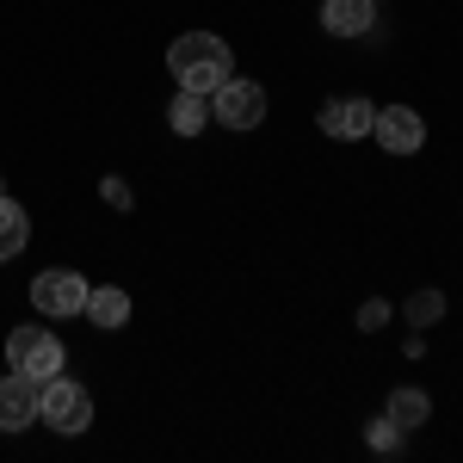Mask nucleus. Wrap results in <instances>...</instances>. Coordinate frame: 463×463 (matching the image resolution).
I'll return each mask as SVG.
<instances>
[{
	"label": "nucleus",
	"mask_w": 463,
	"mask_h": 463,
	"mask_svg": "<svg viewBox=\"0 0 463 463\" xmlns=\"http://www.w3.org/2000/svg\"><path fill=\"white\" fill-rule=\"evenodd\" d=\"M37 420L50 432H87L93 427V395H87V383H69V377H50L43 383V395H37Z\"/></svg>",
	"instance_id": "3"
},
{
	"label": "nucleus",
	"mask_w": 463,
	"mask_h": 463,
	"mask_svg": "<svg viewBox=\"0 0 463 463\" xmlns=\"http://www.w3.org/2000/svg\"><path fill=\"white\" fill-rule=\"evenodd\" d=\"M6 364L25 371V377H37V383L62 377V340L50 334V321H25V327H13V334H6Z\"/></svg>",
	"instance_id": "2"
},
{
	"label": "nucleus",
	"mask_w": 463,
	"mask_h": 463,
	"mask_svg": "<svg viewBox=\"0 0 463 463\" xmlns=\"http://www.w3.org/2000/svg\"><path fill=\"white\" fill-rule=\"evenodd\" d=\"M402 316L414 321V327H432V321H445V290H414V297L402 303Z\"/></svg>",
	"instance_id": "14"
},
{
	"label": "nucleus",
	"mask_w": 463,
	"mask_h": 463,
	"mask_svg": "<svg viewBox=\"0 0 463 463\" xmlns=\"http://www.w3.org/2000/svg\"><path fill=\"white\" fill-rule=\"evenodd\" d=\"M377 0H321V32L327 37H371Z\"/></svg>",
	"instance_id": "9"
},
{
	"label": "nucleus",
	"mask_w": 463,
	"mask_h": 463,
	"mask_svg": "<svg viewBox=\"0 0 463 463\" xmlns=\"http://www.w3.org/2000/svg\"><path fill=\"white\" fill-rule=\"evenodd\" d=\"M427 414H432V395H427V390H395V395H390V420H395L402 432L427 427Z\"/></svg>",
	"instance_id": "13"
},
{
	"label": "nucleus",
	"mask_w": 463,
	"mask_h": 463,
	"mask_svg": "<svg viewBox=\"0 0 463 463\" xmlns=\"http://www.w3.org/2000/svg\"><path fill=\"white\" fill-rule=\"evenodd\" d=\"M37 395H43L37 377L6 371V377H0V432H25V427H32V420H37Z\"/></svg>",
	"instance_id": "7"
},
{
	"label": "nucleus",
	"mask_w": 463,
	"mask_h": 463,
	"mask_svg": "<svg viewBox=\"0 0 463 463\" xmlns=\"http://www.w3.org/2000/svg\"><path fill=\"white\" fill-rule=\"evenodd\" d=\"M211 118H216V124H229V130H253V124L266 118V87H260V80H241V74H229V80L211 93Z\"/></svg>",
	"instance_id": "5"
},
{
	"label": "nucleus",
	"mask_w": 463,
	"mask_h": 463,
	"mask_svg": "<svg viewBox=\"0 0 463 463\" xmlns=\"http://www.w3.org/2000/svg\"><path fill=\"white\" fill-rule=\"evenodd\" d=\"M25 241H32V216L19 211L13 198H0V260L25 253Z\"/></svg>",
	"instance_id": "12"
},
{
	"label": "nucleus",
	"mask_w": 463,
	"mask_h": 463,
	"mask_svg": "<svg viewBox=\"0 0 463 463\" xmlns=\"http://www.w3.org/2000/svg\"><path fill=\"white\" fill-rule=\"evenodd\" d=\"M87 279L80 272H69V266H56V272H37L32 279V309L37 316H50V321H69L87 309Z\"/></svg>",
	"instance_id": "4"
},
{
	"label": "nucleus",
	"mask_w": 463,
	"mask_h": 463,
	"mask_svg": "<svg viewBox=\"0 0 463 463\" xmlns=\"http://www.w3.org/2000/svg\"><path fill=\"white\" fill-rule=\"evenodd\" d=\"M0 198H6V185H0Z\"/></svg>",
	"instance_id": "18"
},
{
	"label": "nucleus",
	"mask_w": 463,
	"mask_h": 463,
	"mask_svg": "<svg viewBox=\"0 0 463 463\" xmlns=\"http://www.w3.org/2000/svg\"><path fill=\"white\" fill-rule=\"evenodd\" d=\"M167 124H174V137H198V130L211 124V99H204V93H185V87H179L174 106H167Z\"/></svg>",
	"instance_id": "11"
},
{
	"label": "nucleus",
	"mask_w": 463,
	"mask_h": 463,
	"mask_svg": "<svg viewBox=\"0 0 463 463\" xmlns=\"http://www.w3.org/2000/svg\"><path fill=\"white\" fill-rule=\"evenodd\" d=\"M321 137H334V143H358V137H371V124H377V106L371 99H327V106L316 111Z\"/></svg>",
	"instance_id": "6"
},
{
	"label": "nucleus",
	"mask_w": 463,
	"mask_h": 463,
	"mask_svg": "<svg viewBox=\"0 0 463 463\" xmlns=\"http://www.w3.org/2000/svg\"><path fill=\"white\" fill-rule=\"evenodd\" d=\"M80 316L99 321V327H124V321H130V290H118V285L87 290V309H80Z\"/></svg>",
	"instance_id": "10"
},
{
	"label": "nucleus",
	"mask_w": 463,
	"mask_h": 463,
	"mask_svg": "<svg viewBox=\"0 0 463 463\" xmlns=\"http://www.w3.org/2000/svg\"><path fill=\"white\" fill-rule=\"evenodd\" d=\"M390 316H395L390 303H383V297H371V303L358 309V327H364V334H377V327H383V321H390Z\"/></svg>",
	"instance_id": "16"
},
{
	"label": "nucleus",
	"mask_w": 463,
	"mask_h": 463,
	"mask_svg": "<svg viewBox=\"0 0 463 463\" xmlns=\"http://www.w3.org/2000/svg\"><path fill=\"white\" fill-rule=\"evenodd\" d=\"M99 192H106V204H118V211H130V185H124V179H106Z\"/></svg>",
	"instance_id": "17"
},
{
	"label": "nucleus",
	"mask_w": 463,
	"mask_h": 463,
	"mask_svg": "<svg viewBox=\"0 0 463 463\" xmlns=\"http://www.w3.org/2000/svg\"><path fill=\"white\" fill-rule=\"evenodd\" d=\"M364 439H371L377 451H395V445H402L408 432H402V427H395V420H390V414H383V420H371V427H364Z\"/></svg>",
	"instance_id": "15"
},
{
	"label": "nucleus",
	"mask_w": 463,
	"mask_h": 463,
	"mask_svg": "<svg viewBox=\"0 0 463 463\" xmlns=\"http://www.w3.org/2000/svg\"><path fill=\"white\" fill-rule=\"evenodd\" d=\"M167 74H174V87L211 99L216 87L235 74V56H229V43H222L216 32H185V37L167 43Z\"/></svg>",
	"instance_id": "1"
},
{
	"label": "nucleus",
	"mask_w": 463,
	"mask_h": 463,
	"mask_svg": "<svg viewBox=\"0 0 463 463\" xmlns=\"http://www.w3.org/2000/svg\"><path fill=\"white\" fill-rule=\"evenodd\" d=\"M371 137L390 148V155H414V148L427 143V124H420V111H414V106H377Z\"/></svg>",
	"instance_id": "8"
}]
</instances>
